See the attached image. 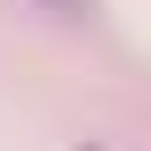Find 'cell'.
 Here are the masks:
<instances>
[{
    "label": "cell",
    "mask_w": 151,
    "mask_h": 151,
    "mask_svg": "<svg viewBox=\"0 0 151 151\" xmlns=\"http://www.w3.org/2000/svg\"><path fill=\"white\" fill-rule=\"evenodd\" d=\"M50 17H92V0H42Z\"/></svg>",
    "instance_id": "obj_1"
},
{
    "label": "cell",
    "mask_w": 151,
    "mask_h": 151,
    "mask_svg": "<svg viewBox=\"0 0 151 151\" xmlns=\"http://www.w3.org/2000/svg\"><path fill=\"white\" fill-rule=\"evenodd\" d=\"M84 151H109V143H84Z\"/></svg>",
    "instance_id": "obj_2"
}]
</instances>
